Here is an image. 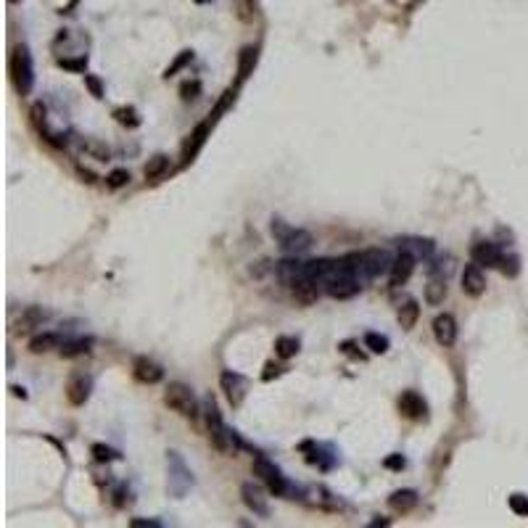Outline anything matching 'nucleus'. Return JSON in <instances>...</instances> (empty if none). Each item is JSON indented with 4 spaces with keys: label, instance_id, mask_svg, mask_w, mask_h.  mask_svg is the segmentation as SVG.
Listing matches in <instances>:
<instances>
[{
    "label": "nucleus",
    "instance_id": "58836bf2",
    "mask_svg": "<svg viewBox=\"0 0 528 528\" xmlns=\"http://www.w3.org/2000/svg\"><path fill=\"white\" fill-rule=\"evenodd\" d=\"M61 69H69V72H85L88 59H59Z\"/></svg>",
    "mask_w": 528,
    "mask_h": 528
},
{
    "label": "nucleus",
    "instance_id": "1a4fd4ad",
    "mask_svg": "<svg viewBox=\"0 0 528 528\" xmlns=\"http://www.w3.org/2000/svg\"><path fill=\"white\" fill-rule=\"evenodd\" d=\"M92 391V378L85 373H75V375L66 380V399L72 407H82Z\"/></svg>",
    "mask_w": 528,
    "mask_h": 528
},
{
    "label": "nucleus",
    "instance_id": "bb28decb",
    "mask_svg": "<svg viewBox=\"0 0 528 528\" xmlns=\"http://www.w3.org/2000/svg\"><path fill=\"white\" fill-rule=\"evenodd\" d=\"M399 248L415 254V257H431L433 254V241H428V238H404V241H399Z\"/></svg>",
    "mask_w": 528,
    "mask_h": 528
},
{
    "label": "nucleus",
    "instance_id": "de8ad7c7",
    "mask_svg": "<svg viewBox=\"0 0 528 528\" xmlns=\"http://www.w3.org/2000/svg\"><path fill=\"white\" fill-rule=\"evenodd\" d=\"M196 3H209V0H196Z\"/></svg>",
    "mask_w": 528,
    "mask_h": 528
},
{
    "label": "nucleus",
    "instance_id": "412c9836",
    "mask_svg": "<svg viewBox=\"0 0 528 528\" xmlns=\"http://www.w3.org/2000/svg\"><path fill=\"white\" fill-rule=\"evenodd\" d=\"M418 491L415 489H402V491H393L391 497H389V505H391V510L396 513H409V510H415L418 507Z\"/></svg>",
    "mask_w": 528,
    "mask_h": 528
},
{
    "label": "nucleus",
    "instance_id": "e433bc0d",
    "mask_svg": "<svg viewBox=\"0 0 528 528\" xmlns=\"http://www.w3.org/2000/svg\"><path fill=\"white\" fill-rule=\"evenodd\" d=\"M114 117H117V121H121V124H130V127H137V124H140L135 108H117V111H114Z\"/></svg>",
    "mask_w": 528,
    "mask_h": 528
},
{
    "label": "nucleus",
    "instance_id": "ddd939ff",
    "mask_svg": "<svg viewBox=\"0 0 528 528\" xmlns=\"http://www.w3.org/2000/svg\"><path fill=\"white\" fill-rule=\"evenodd\" d=\"M433 338H436L438 346L449 349L457 344V320H454L449 312H444V315H438L433 320Z\"/></svg>",
    "mask_w": 528,
    "mask_h": 528
},
{
    "label": "nucleus",
    "instance_id": "a211bd4d",
    "mask_svg": "<svg viewBox=\"0 0 528 528\" xmlns=\"http://www.w3.org/2000/svg\"><path fill=\"white\" fill-rule=\"evenodd\" d=\"M133 375H135L137 383L153 386V383H159L164 378V370H162V364H156L148 357H137L135 362H133Z\"/></svg>",
    "mask_w": 528,
    "mask_h": 528
},
{
    "label": "nucleus",
    "instance_id": "c85d7f7f",
    "mask_svg": "<svg viewBox=\"0 0 528 528\" xmlns=\"http://www.w3.org/2000/svg\"><path fill=\"white\" fill-rule=\"evenodd\" d=\"M233 3V11L241 19L243 24H254L257 19V0H230Z\"/></svg>",
    "mask_w": 528,
    "mask_h": 528
},
{
    "label": "nucleus",
    "instance_id": "c9c22d12",
    "mask_svg": "<svg viewBox=\"0 0 528 528\" xmlns=\"http://www.w3.org/2000/svg\"><path fill=\"white\" fill-rule=\"evenodd\" d=\"M190 59H193V50H182L180 56L175 59V63H172V66H166V72H164L166 79H169V77H175V75H177V72H180L182 66H185V63H188V61H190Z\"/></svg>",
    "mask_w": 528,
    "mask_h": 528
},
{
    "label": "nucleus",
    "instance_id": "4468645a",
    "mask_svg": "<svg viewBox=\"0 0 528 528\" xmlns=\"http://www.w3.org/2000/svg\"><path fill=\"white\" fill-rule=\"evenodd\" d=\"M415 264H418V257L409 254V251H399V257L393 259V267H391V288H402L412 277L415 272Z\"/></svg>",
    "mask_w": 528,
    "mask_h": 528
},
{
    "label": "nucleus",
    "instance_id": "09e8293b",
    "mask_svg": "<svg viewBox=\"0 0 528 528\" xmlns=\"http://www.w3.org/2000/svg\"><path fill=\"white\" fill-rule=\"evenodd\" d=\"M8 3H19V0H8Z\"/></svg>",
    "mask_w": 528,
    "mask_h": 528
},
{
    "label": "nucleus",
    "instance_id": "f704fd0d",
    "mask_svg": "<svg viewBox=\"0 0 528 528\" xmlns=\"http://www.w3.org/2000/svg\"><path fill=\"white\" fill-rule=\"evenodd\" d=\"M92 457L98 462H114V460H119V452H114L111 447H104V444H95L92 447Z\"/></svg>",
    "mask_w": 528,
    "mask_h": 528
},
{
    "label": "nucleus",
    "instance_id": "5701e85b",
    "mask_svg": "<svg viewBox=\"0 0 528 528\" xmlns=\"http://www.w3.org/2000/svg\"><path fill=\"white\" fill-rule=\"evenodd\" d=\"M61 335L59 333H40L30 341V351L32 354H46V351H53V349H61Z\"/></svg>",
    "mask_w": 528,
    "mask_h": 528
},
{
    "label": "nucleus",
    "instance_id": "393cba45",
    "mask_svg": "<svg viewBox=\"0 0 528 528\" xmlns=\"http://www.w3.org/2000/svg\"><path fill=\"white\" fill-rule=\"evenodd\" d=\"M143 172H146V180H151V182L162 180L166 172H169V156H164V153H156V156H151Z\"/></svg>",
    "mask_w": 528,
    "mask_h": 528
},
{
    "label": "nucleus",
    "instance_id": "6ab92c4d",
    "mask_svg": "<svg viewBox=\"0 0 528 528\" xmlns=\"http://www.w3.org/2000/svg\"><path fill=\"white\" fill-rule=\"evenodd\" d=\"M444 299H447V277L433 270L425 283V302L431 306H438V304H444Z\"/></svg>",
    "mask_w": 528,
    "mask_h": 528
},
{
    "label": "nucleus",
    "instance_id": "7ed1b4c3",
    "mask_svg": "<svg viewBox=\"0 0 528 528\" xmlns=\"http://www.w3.org/2000/svg\"><path fill=\"white\" fill-rule=\"evenodd\" d=\"M270 230H272V235H275V241L280 243V248H283L286 254H304V251H309L312 243H315L309 230L288 225L286 219H277V217L272 219Z\"/></svg>",
    "mask_w": 528,
    "mask_h": 528
},
{
    "label": "nucleus",
    "instance_id": "9b49d317",
    "mask_svg": "<svg viewBox=\"0 0 528 528\" xmlns=\"http://www.w3.org/2000/svg\"><path fill=\"white\" fill-rule=\"evenodd\" d=\"M166 468H169V483H166V489L175 494V489H177V481L185 483V489H190L193 486V473L188 470V465L182 462V457L177 452H169L166 454Z\"/></svg>",
    "mask_w": 528,
    "mask_h": 528
},
{
    "label": "nucleus",
    "instance_id": "39448f33",
    "mask_svg": "<svg viewBox=\"0 0 528 528\" xmlns=\"http://www.w3.org/2000/svg\"><path fill=\"white\" fill-rule=\"evenodd\" d=\"M322 288H325V293H328L331 299L344 302V299H354V296L362 291V280H360L354 272H349L346 267H344V262H341V270L335 272V275H331V277L322 283Z\"/></svg>",
    "mask_w": 528,
    "mask_h": 528
},
{
    "label": "nucleus",
    "instance_id": "c756f323",
    "mask_svg": "<svg viewBox=\"0 0 528 528\" xmlns=\"http://www.w3.org/2000/svg\"><path fill=\"white\" fill-rule=\"evenodd\" d=\"M79 148H82L85 153H90L92 159H98V162H108V159H111L108 146L98 143V140H79Z\"/></svg>",
    "mask_w": 528,
    "mask_h": 528
},
{
    "label": "nucleus",
    "instance_id": "aec40b11",
    "mask_svg": "<svg viewBox=\"0 0 528 528\" xmlns=\"http://www.w3.org/2000/svg\"><path fill=\"white\" fill-rule=\"evenodd\" d=\"M46 317H48V312L43 309V306H27V309L21 312V317L16 320V331L19 333L35 331V328H40V325L46 322Z\"/></svg>",
    "mask_w": 528,
    "mask_h": 528
},
{
    "label": "nucleus",
    "instance_id": "a18cd8bd",
    "mask_svg": "<svg viewBox=\"0 0 528 528\" xmlns=\"http://www.w3.org/2000/svg\"><path fill=\"white\" fill-rule=\"evenodd\" d=\"M77 172H79V175H82V177H88V182H95V175H92L90 169H85V166H82V164L77 166Z\"/></svg>",
    "mask_w": 528,
    "mask_h": 528
},
{
    "label": "nucleus",
    "instance_id": "423d86ee",
    "mask_svg": "<svg viewBox=\"0 0 528 528\" xmlns=\"http://www.w3.org/2000/svg\"><path fill=\"white\" fill-rule=\"evenodd\" d=\"M254 476H259V478L264 481V486L270 489L275 497H286V494H291V483H288V478L280 473V468H277L275 462H270V460L262 457V454L254 460Z\"/></svg>",
    "mask_w": 528,
    "mask_h": 528
},
{
    "label": "nucleus",
    "instance_id": "a878e982",
    "mask_svg": "<svg viewBox=\"0 0 528 528\" xmlns=\"http://www.w3.org/2000/svg\"><path fill=\"white\" fill-rule=\"evenodd\" d=\"M299 349H302V344H299V338H296V335H277V338H275V354H277L280 360H291V357H296V354H299Z\"/></svg>",
    "mask_w": 528,
    "mask_h": 528
},
{
    "label": "nucleus",
    "instance_id": "6e6552de",
    "mask_svg": "<svg viewBox=\"0 0 528 528\" xmlns=\"http://www.w3.org/2000/svg\"><path fill=\"white\" fill-rule=\"evenodd\" d=\"M219 386H222V391H225L230 407H241L243 399H246V391H248V380H246L241 373L225 370V373L219 375Z\"/></svg>",
    "mask_w": 528,
    "mask_h": 528
},
{
    "label": "nucleus",
    "instance_id": "49530a36",
    "mask_svg": "<svg viewBox=\"0 0 528 528\" xmlns=\"http://www.w3.org/2000/svg\"><path fill=\"white\" fill-rule=\"evenodd\" d=\"M11 391H14V396H19V399H27V391H24L21 386H11Z\"/></svg>",
    "mask_w": 528,
    "mask_h": 528
},
{
    "label": "nucleus",
    "instance_id": "4be33fe9",
    "mask_svg": "<svg viewBox=\"0 0 528 528\" xmlns=\"http://www.w3.org/2000/svg\"><path fill=\"white\" fill-rule=\"evenodd\" d=\"M396 320H399L402 331H412V328L418 325V320H420V304L415 302V299H407V302L399 306Z\"/></svg>",
    "mask_w": 528,
    "mask_h": 528
},
{
    "label": "nucleus",
    "instance_id": "f257e3e1",
    "mask_svg": "<svg viewBox=\"0 0 528 528\" xmlns=\"http://www.w3.org/2000/svg\"><path fill=\"white\" fill-rule=\"evenodd\" d=\"M204 418H206V431H209L211 447H214L217 452L235 454L241 447H246V444L241 441V436L225 425L222 415H219V409H217V402H214L211 396L206 399V404H204Z\"/></svg>",
    "mask_w": 528,
    "mask_h": 528
},
{
    "label": "nucleus",
    "instance_id": "dca6fc26",
    "mask_svg": "<svg viewBox=\"0 0 528 528\" xmlns=\"http://www.w3.org/2000/svg\"><path fill=\"white\" fill-rule=\"evenodd\" d=\"M399 412L409 418V420H425L428 415V404L418 391H402L399 396Z\"/></svg>",
    "mask_w": 528,
    "mask_h": 528
},
{
    "label": "nucleus",
    "instance_id": "473e14b6",
    "mask_svg": "<svg viewBox=\"0 0 528 528\" xmlns=\"http://www.w3.org/2000/svg\"><path fill=\"white\" fill-rule=\"evenodd\" d=\"M130 182V172L127 169H111L108 175H106V185L111 188V190H119Z\"/></svg>",
    "mask_w": 528,
    "mask_h": 528
},
{
    "label": "nucleus",
    "instance_id": "2f4dec72",
    "mask_svg": "<svg viewBox=\"0 0 528 528\" xmlns=\"http://www.w3.org/2000/svg\"><path fill=\"white\" fill-rule=\"evenodd\" d=\"M235 95H238V92H235V88H230V90H225V95H222V101H219V104L214 106V111H211V114H209V119H211V121H217V119H219V117L225 114L227 108H230V106L235 104Z\"/></svg>",
    "mask_w": 528,
    "mask_h": 528
},
{
    "label": "nucleus",
    "instance_id": "a19ab883",
    "mask_svg": "<svg viewBox=\"0 0 528 528\" xmlns=\"http://www.w3.org/2000/svg\"><path fill=\"white\" fill-rule=\"evenodd\" d=\"M85 85H88V90L95 95V98H104V85H101V79L92 75H85Z\"/></svg>",
    "mask_w": 528,
    "mask_h": 528
},
{
    "label": "nucleus",
    "instance_id": "9d476101",
    "mask_svg": "<svg viewBox=\"0 0 528 528\" xmlns=\"http://www.w3.org/2000/svg\"><path fill=\"white\" fill-rule=\"evenodd\" d=\"M211 124L214 121L206 119V121H201L196 130L188 135V140H185V146H182V166H188L193 159L198 156V151L204 148V143H206V137H209V130H211Z\"/></svg>",
    "mask_w": 528,
    "mask_h": 528
},
{
    "label": "nucleus",
    "instance_id": "4c0bfd02",
    "mask_svg": "<svg viewBox=\"0 0 528 528\" xmlns=\"http://www.w3.org/2000/svg\"><path fill=\"white\" fill-rule=\"evenodd\" d=\"M499 270L505 272L507 277H515V275H518V270H520V259H518V257H507V254H505L502 264H499Z\"/></svg>",
    "mask_w": 528,
    "mask_h": 528
},
{
    "label": "nucleus",
    "instance_id": "2eb2a0df",
    "mask_svg": "<svg viewBox=\"0 0 528 528\" xmlns=\"http://www.w3.org/2000/svg\"><path fill=\"white\" fill-rule=\"evenodd\" d=\"M483 291H486V275H483L481 264L470 262V264H465V270H462V293L478 299V296H483Z\"/></svg>",
    "mask_w": 528,
    "mask_h": 528
},
{
    "label": "nucleus",
    "instance_id": "7c9ffc66",
    "mask_svg": "<svg viewBox=\"0 0 528 528\" xmlns=\"http://www.w3.org/2000/svg\"><path fill=\"white\" fill-rule=\"evenodd\" d=\"M364 346L370 349L373 354H386L389 351V338L380 333H364Z\"/></svg>",
    "mask_w": 528,
    "mask_h": 528
},
{
    "label": "nucleus",
    "instance_id": "ea45409f",
    "mask_svg": "<svg viewBox=\"0 0 528 528\" xmlns=\"http://www.w3.org/2000/svg\"><path fill=\"white\" fill-rule=\"evenodd\" d=\"M180 92H182V101H196L198 92H201V82H185Z\"/></svg>",
    "mask_w": 528,
    "mask_h": 528
},
{
    "label": "nucleus",
    "instance_id": "37998d69",
    "mask_svg": "<svg viewBox=\"0 0 528 528\" xmlns=\"http://www.w3.org/2000/svg\"><path fill=\"white\" fill-rule=\"evenodd\" d=\"M130 526H133V528H159V526H162V520H146V518H133V520H130Z\"/></svg>",
    "mask_w": 528,
    "mask_h": 528
},
{
    "label": "nucleus",
    "instance_id": "72a5a7b5",
    "mask_svg": "<svg viewBox=\"0 0 528 528\" xmlns=\"http://www.w3.org/2000/svg\"><path fill=\"white\" fill-rule=\"evenodd\" d=\"M507 505H510V510H513L515 515L528 518V497L526 494H513V497L507 499Z\"/></svg>",
    "mask_w": 528,
    "mask_h": 528
},
{
    "label": "nucleus",
    "instance_id": "b1692460",
    "mask_svg": "<svg viewBox=\"0 0 528 528\" xmlns=\"http://www.w3.org/2000/svg\"><path fill=\"white\" fill-rule=\"evenodd\" d=\"M259 61V48L248 46L241 50V59H238V82H246L251 72H254V66H257Z\"/></svg>",
    "mask_w": 528,
    "mask_h": 528
},
{
    "label": "nucleus",
    "instance_id": "79ce46f5",
    "mask_svg": "<svg viewBox=\"0 0 528 528\" xmlns=\"http://www.w3.org/2000/svg\"><path fill=\"white\" fill-rule=\"evenodd\" d=\"M383 465H386L389 470H402L404 465H407V460H404L402 454H391V457H386V460H383Z\"/></svg>",
    "mask_w": 528,
    "mask_h": 528
},
{
    "label": "nucleus",
    "instance_id": "cd10ccee",
    "mask_svg": "<svg viewBox=\"0 0 528 528\" xmlns=\"http://www.w3.org/2000/svg\"><path fill=\"white\" fill-rule=\"evenodd\" d=\"M92 346V338H72V341H63L61 344V357H66V360H72V357H82V354H88Z\"/></svg>",
    "mask_w": 528,
    "mask_h": 528
},
{
    "label": "nucleus",
    "instance_id": "0eeeda50",
    "mask_svg": "<svg viewBox=\"0 0 528 528\" xmlns=\"http://www.w3.org/2000/svg\"><path fill=\"white\" fill-rule=\"evenodd\" d=\"M286 283L288 288H291V296L302 304V306H312V304H317V299H320V286H322V283H317L315 277H309V275H293Z\"/></svg>",
    "mask_w": 528,
    "mask_h": 528
},
{
    "label": "nucleus",
    "instance_id": "f3484780",
    "mask_svg": "<svg viewBox=\"0 0 528 528\" xmlns=\"http://www.w3.org/2000/svg\"><path fill=\"white\" fill-rule=\"evenodd\" d=\"M241 497H243V505H246L254 515H259V518H270V505H267V497L262 494L259 486H254V483H243Z\"/></svg>",
    "mask_w": 528,
    "mask_h": 528
},
{
    "label": "nucleus",
    "instance_id": "f8f14e48",
    "mask_svg": "<svg viewBox=\"0 0 528 528\" xmlns=\"http://www.w3.org/2000/svg\"><path fill=\"white\" fill-rule=\"evenodd\" d=\"M470 259H473L476 264H481V267H499L502 259H505V251L499 248L497 243L481 241L470 248Z\"/></svg>",
    "mask_w": 528,
    "mask_h": 528
},
{
    "label": "nucleus",
    "instance_id": "c03bdc74",
    "mask_svg": "<svg viewBox=\"0 0 528 528\" xmlns=\"http://www.w3.org/2000/svg\"><path fill=\"white\" fill-rule=\"evenodd\" d=\"M280 373H283V370H280L277 364H275V362H267V367H264V373H262V380H272V378H277Z\"/></svg>",
    "mask_w": 528,
    "mask_h": 528
},
{
    "label": "nucleus",
    "instance_id": "20e7f679",
    "mask_svg": "<svg viewBox=\"0 0 528 528\" xmlns=\"http://www.w3.org/2000/svg\"><path fill=\"white\" fill-rule=\"evenodd\" d=\"M164 404L169 409H175L177 415L188 418V420H198L201 407H198V399L190 386L185 383H169L164 391Z\"/></svg>",
    "mask_w": 528,
    "mask_h": 528
},
{
    "label": "nucleus",
    "instance_id": "f03ea898",
    "mask_svg": "<svg viewBox=\"0 0 528 528\" xmlns=\"http://www.w3.org/2000/svg\"><path fill=\"white\" fill-rule=\"evenodd\" d=\"M8 72H11V82L19 95H30L35 88V63H32V53L27 46H14L11 56H8Z\"/></svg>",
    "mask_w": 528,
    "mask_h": 528
}]
</instances>
